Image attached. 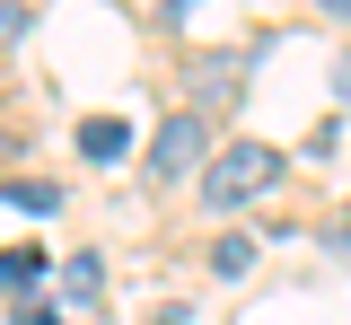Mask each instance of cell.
Returning <instances> with one entry per match:
<instances>
[{
    "mask_svg": "<svg viewBox=\"0 0 351 325\" xmlns=\"http://www.w3.org/2000/svg\"><path fill=\"white\" fill-rule=\"evenodd\" d=\"M272 176H281V149H263V141H228L211 167H202V202H211V211H237V202H255Z\"/></svg>",
    "mask_w": 351,
    "mask_h": 325,
    "instance_id": "obj_1",
    "label": "cell"
},
{
    "mask_svg": "<svg viewBox=\"0 0 351 325\" xmlns=\"http://www.w3.org/2000/svg\"><path fill=\"white\" fill-rule=\"evenodd\" d=\"M193 167H202V115H167L158 141H149V176L176 185V176H193Z\"/></svg>",
    "mask_w": 351,
    "mask_h": 325,
    "instance_id": "obj_2",
    "label": "cell"
},
{
    "mask_svg": "<svg viewBox=\"0 0 351 325\" xmlns=\"http://www.w3.org/2000/svg\"><path fill=\"white\" fill-rule=\"evenodd\" d=\"M80 149H88V158H123V149H132V123H123V115H88V123H80Z\"/></svg>",
    "mask_w": 351,
    "mask_h": 325,
    "instance_id": "obj_3",
    "label": "cell"
},
{
    "mask_svg": "<svg viewBox=\"0 0 351 325\" xmlns=\"http://www.w3.org/2000/svg\"><path fill=\"white\" fill-rule=\"evenodd\" d=\"M62 290H71V308H97V290H106V255H71V264H62Z\"/></svg>",
    "mask_w": 351,
    "mask_h": 325,
    "instance_id": "obj_4",
    "label": "cell"
},
{
    "mask_svg": "<svg viewBox=\"0 0 351 325\" xmlns=\"http://www.w3.org/2000/svg\"><path fill=\"white\" fill-rule=\"evenodd\" d=\"M36 273H44V255H36V246H9V255H0V290H27Z\"/></svg>",
    "mask_w": 351,
    "mask_h": 325,
    "instance_id": "obj_5",
    "label": "cell"
},
{
    "mask_svg": "<svg viewBox=\"0 0 351 325\" xmlns=\"http://www.w3.org/2000/svg\"><path fill=\"white\" fill-rule=\"evenodd\" d=\"M246 264H255V237H219V246H211V273H228V281H237Z\"/></svg>",
    "mask_w": 351,
    "mask_h": 325,
    "instance_id": "obj_6",
    "label": "cell"
},
{
    "mask_svg": "<svg viewBox=\"0 0 351 325\" xmlns=\"http://www.w3.org/2000/svg\"><path fill=\"white\" fill-rule=\"evenodd\" d=\"M9 202H18V211H36V220H44V211H62V185H27V176H18V185H9Z\"/></svg>",
    "mask_w": 351,
    "mask_h": 325,
    "instance_id": "obj_7",
    "label": "cell"
},
{
    "mask_svg": "<svg viewBox=\"0 0 351 325\" xmlns=\"http://www.w3.org/2000/svg\"><path fill=\"white\" fill-rule=\"evenodd\" d=\"M9 325H62V308H53V299H18V308H9Z\"/></svg>",
    "mask_w": 351,
    "mask_h": 325,
    "instance_id": "obj_8",
    "label": "cell"
},
{
    "mask_svg": "<svg viewBox=\"0 0 351 325\" xmlns=\"http://www.w3.org/2000/svg\"><path fill=\"white\" fill-rule=\"evenodd\" d=\"M27 36V0H0V45H18Z\"/></svg>",
    "mask_w": 351,
    "mask_h": 325,
    "instance_id": "obj_9",
    "label": "cell"
},
{
    "mask_svg": "<svg viewBox=\"0 0 351 325\" xmlns=\"http://www.w3.org/2000/svg\"><path fill=\"white\" fill-rule=\"evenodd\" d=\"M149 325H193V308H184V299H176V308H158V317Z\"/></svg>",
    "mask_w": 351,
    "mask_h": 325,
    "instance_id": "obj_10",
    "label": "cell"
},
{
    "mask_svg": "<svg viewBox=\"0 0 351 325\" xmlns=\"http://www.w3.org/2000/svg\"><path fill=\"white\" fill-rule=\"evenodd\" d=\"M325 9H351V0H325Z\"/></svg>",
    "mask_w": 351,
    "mask_h": 325,
    "instance_id": "obj_11",
    "label": "cell"
}]
</instances>
